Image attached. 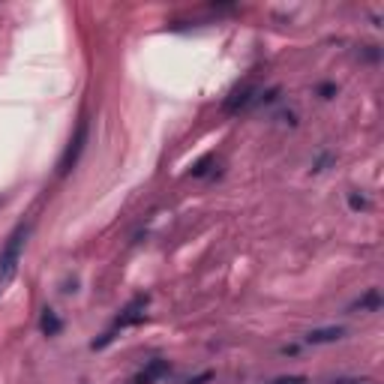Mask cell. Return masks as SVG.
Here are the masks:
<instances>
[{
  "label": "cell",
  "mask_w": 384,
  "mask_h": 384,
  "mask_svg": "<svg viewBox=\"0 0 384 384\" xmlns=\"http://www.w3.org/2000/svg\"><path fill=\"white\" fill-rule=\"evenodd\" d=\"M351 312H378L381 310V294L373 288V291H366L361 300H354L351 306H349Z\"/></svg>",
  "instance_id": "52a82bcc"
},
{
  "label": "cell",
  "mask_w": 384,
  "mask_h": 384,
  "mask_svg": "<svg viewBox=\"0 0 384 384\" xmlns=\"http://www.w3.org/2000/svg\"><path fill=\"white\" fill-rule=\"evenodd\" d=\"M84 145H87V120H81V123H79V130H75V135H72L69 147L63 150L60 165H57V174H60V177H67V174L75 169V162H79V157H81Z\"/></svg>",
  "instance_id": "3957f363"
},
{
  "label": "cell",
  "mask_w": 384,
  "mask_h": 384,
  "mask_svg": "<svg viewBox=\"0 0 384 384\" xmlns=\"http://www.w3.org/2000/svg\"><path fill=\"white\" fill-rule=\"evenodd\" d=\"M28 235H30V225L21 222L16 225V232L6 237V247L0 249V286H6L12 276L18 271V261H21V249L28 243Z\"/></svg>",
  "instance_id": "6da1fadb"
},
{
  "label": "cell",
  "mask_w": 384,
  "mask_h": 384,
  "mask_svg": "<svg viewBox=\"0 0 384 384\" xmlns=\"http://www.w3.org/2000/svg\"><path fill=\"white\" fill-rule=\"evenodd\" d=\"M208 169H210V159H201L196 169H192V177H204V174H208Z\"/></svg>",
  "instance_id": "8fae6325"
},
{
  "label": "cell",
  "mask_w": 384,
  "mask_h": 384,
  "mask_svg": "<svg viewBox=\"0 0 384 384\" xmlns=\"http://www.w3.org/2000/svg\"><path fill=\"white\" fill-rule=\"evenodd\" d=\"M213 378V373H201V375H196V378H189L186 384H208Z\"/></svg>",
  "instance_id": "7c38bea8"
},
{
  "label": "cell",
  "mask_w": 384,
  "mask_h": 384,
  "mask_svg": "<svg viewBox=\"0 0 384 384\" xmlns=\"http://www.w3.org/2000/svg\"><path fill=\"white\" fill-rule=\"evenodd\" d=\"M162 375H169V361H150L142 373L130 378V384H153V381H159Z\"/></svg>",
  "instance_id": "5b68a950"
},
{
  "label": "cell",
  "mask_w": 384,
  "mask_h": 384,
  "mask_svg": "<svg viewBox=\"0 0 384 384\" xmlns=\"http://www.w3.org/2000/svg\"><path fill=\"white\" fill-rule=\"evenodd\" d=\"M145 310H147V298H135L123 306V312L118 315V322H114V334L123 327H132L138 322H145Z\"/></svg>",
  "instance_id": "277c9868"
},
{
  "label": "cell",
  "mask_w": 384,
  "mask_h": 384,
  "mask_svg": "<svg viewBox=\"0 0 384 384\" xmlns=\"http://www.w3.org/2000/svg\"><path fill=\"white\" fill-rule=\"evenodd\" d=\"M334 94H337V87H334V84H324V87H322V96H324V99H330Z\"/></svg>",
  "instance_id": "5bb4252c"
},
{
  "label": "cell",
  "mask_w": 384,
  "mask_h": 384,
  "mask_svg": "<svg viewBox=\"0 0 384 384\" xmlns=\"http://www.w3.org/2000/svg\"><path fill=\"white\" fill-rule=\"evenodd\" d=\"M273 96H276V91H259V87H252V84H243V87H237V91L225 99V114H240V111H249V108H255V106H264V102H273Z\"/></svg>",
  "instance_id": "7a4b0ae2"
},
{
  "label": "cell",
  "mask_w": 384,
  "mask_h": 384,
  "mask_svg": "<svg viewBox=\"0 0 384 384\" xmlns=\"http://www.w3.org/2000/svg\"><path fill=\"white\" fill-rule=\"evenodd\" d=\"M330 384H375L373 378H357V375H349V378H334Z\"/></svg>",
  "instance_id": "30bf717a"
},
{
  "label": "cell",
  "mask_w": 384,
  "mask_h": 384,
  "mask_svg": "<svg viewBox=\"0 0 384 384\" xmlns=\"http://www.w3.org/2000/svg\"><path fill=\"white\" fill-rule=\"evenodd\" d=\"M40 327H43V334H45V337H57L63 324H60V318H57L55 312L45 310V312H43V318H40Z\"/></svg>",
  "instance_id": "ba28073f"
},
{
  "label": "cell",
  "mask_w": 384,
  "mask_h": 384,
  "mask_svg": "<svg viewBox=\"0 0 384 384\" xmlns=\"http://www.w3.org/2000/svg\"><path fill=\"white\" fill-rule=\"evenodd\" d=\"M342 337H345V327L330 324V327H315V330H310V334H306V342H310V345H330V342H337V339H342Z\"/></svg>",
  "instance_id": "8992f818"
},
{
  "label": "cell",
  "mask_w": 384,
  "mask_h": 384,
  "mask_svg": "<svg viewBox=\"0 0 384 384\" xmlns=\"http://www.w3.org/2000/svg\"><path fill=\"white\" fill-rule=\"evenodd\" d=\"M271 384H310V378H306V375H279Z\"/></svg>",
  "instance_id": "9c48e42d"
},
{
  "label": "cell",
  "mask_w": 384,
  "mask_h": 384,
  "mask_svg": "<svg viewBox=\"0 0 384 384\" xmlns=\"http://www.w3.org/2000/svg\"><path fill=\"white\" fill-rule=\"evenodd\" d=\"M349 204H351L354 210H363V208H366V201H363V198H357V196H351V198H349Z\"/></svg>",
  "instance_id": "4fadbf2b"
}]
</instances>
